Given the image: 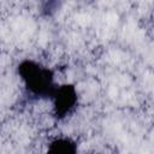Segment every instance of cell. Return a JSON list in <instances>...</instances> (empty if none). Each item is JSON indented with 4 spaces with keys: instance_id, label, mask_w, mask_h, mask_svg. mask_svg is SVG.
<instances>
[{
    "instance_id": "277c9868",
    "label": "cell",
    "mask_w": 154,
    "mask_h": 154,
    "mask_svg": "<svg viewBox=\"0 0 154 154\" xmlns=\"http://www.w3.org/2000/svg\"><path fill=\"white\" fill-rule=\"evenodd\" d=\"M57 0H45V11L46 13H51V11L53 10V7L55 6Z\"/></svg>"
},
{
    "instance_id": "6da1fadb",
    "label": "cell",
    "mask_w": 154,
    "mask_h": 154,
    "mask_svg": "<svg viewBox=\"0 0 154 154\" xmlns=\"http://www.w3.org/2000/svg\"><path fill=\"white\" fill-rule=\"evenodd\" d=\"M17 71L26 93L36 99H49L58 85L53 71L32 59L22 60Z\"/></svg>"
},
{
    "instance_id": "7a4b0ae2",
    "label": "cell",
    "mask_w": 154,
    "mask_h": 154,
    "mask_svg": "<svg viewBox=\"0 0 154 154\" xmlns=\"http://www.w3.org/2000/svg\"><path fill=\"white\" fill-rule=\"evenodd\" d=\"M49 99L52 100L53 116L58 120L67 118L76 109L78 103V94L76 87L72 84L57 85Z\"/></svg>"
},
{
    "instance_id": "3957f363",
    "label": "cell",
    "mask_w": 154,
    "mask_h": 154,
    "mask_svg": "<svg viewBox=\"0 0 154 154\" xmlns=\"http://www.w3.org/2000/svg\"><path fill=\"white\" fill-rule=\"evenodd\" d=\"M51 153H76L77 152V143L70 137H57L52 140L47 148Z\"/></svg>"
}]
</instances>
